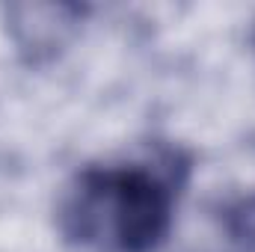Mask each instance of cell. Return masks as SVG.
I'll return each mask as SVG.
<instances>
[{
	"mask_svg": "<svg viewBox=\"0 0 255 252\" xmlns=\"http://www.w3.org/2000/svg\"><path fill=\"white\" fill-rule=\"evenodd\" d=\"M253 45H255V21H253Z\"/></svg>",
	"mask_w": 255,
	"mask_h": 252,
	"instance_id": "277c9868",
	"label": "cell"
},
{
	"mask_svg": "<svg viewBox=\"0 0 255 252\" xmlns=\"http://www.w3.org/2000/svg\"><path fill=\"white\" fill-rule=\"evenodd\" d=\"M229 232L232 238L247 247V250H255V193L241 199L232 211H229Z\"/></svg>",
	"mask_w": 255,
	"mask_h": 252,
	"instance_id": "3957f363",
	"label": "cell"
},
{
	"mask_svg": "<svg viewBox=\"0 0 255 252\" xmlns=\"http://www.w3.org/2000/svg\"><path fill=\"white\" fill-rule=\"evenodd\" d=\"M83 12L74 3H12L6 6V33L21 60L39 65L54 60L71 42Z\"/></svg>",
	"mask_w": 255,
	"mask_h": 252,
	"instance_id": "7a4b0ae2",
	"label": "cell"
},
{
	"mask_svg": "<svg viewBox=\"0 0 255 252\" xmlns=\"http://www.w3.org/2000/svg\"><path fill=\"white\" fill-rule=\"evenodd\" d=\"M175 184L160 166H104L80 175L65 199L63 226L77 241H92L101 229L119 252H157L172 229Z\"/></svg>",
	"mask_w": 255,
	"mask_h": 252,
	"instance_id": "6da1fadb",
	"label": "cell"
}]
</instances>
